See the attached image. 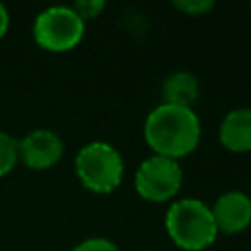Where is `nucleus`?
<instances>
[{
  "mask_svg": "<svg viewBox=\"0 0 251 251\" xmlns=\"http://www.w3.org/2000/svg\"><path fill=\"white\" fill-rule=\"evenodd\" d=\"M165 231L182 251H204L220 235L210 206L198 198L175 200L165 212Z\"/></svg>",
  "mask_w": 251,
  "mask_h": 251,
  "instance_id": "2",
  "label": "nucleus"
},
{
  "mask_svg": "<svg viewBox=\"0 0 251 251\" xmlns=\"http://www.w3.org/2000/svg\"><path fill=\"white\" fill-rule=\"evenodd\" d=\"M8 31H10V12H8V8L0 2V39L6 37Z\"/></svg>",
  "mask_w": 251,
  "mask_h": 251,
  "instance_id": "14",
  "label": "nucleus"
},
{
  "mask_svg": "<svg viewBox=\"0 0 251 251\" xmlns=\"http://www.w3.org/2000/svg\"><path fill=\"white\" fill-rule=\"evenodd\" d=\"M182 186V167L178 161L151 155L133 173V188L145 202L161 204L173 200Z\"/></svg>",
  "mask_w": 251,
  "mask_h": 251,
  "instance_id": "5",
  "label": "nucleus"
},
{
  "mask_svg": "<svg viewBox=\"0 0 251 251\" xmlns=\"http://www.w3.org/2000/svg\"><path fill=\"white\" fill-rule=\"evenodd\" d=\"M71 251H120V247L102 235H94V237H86L80 243H76Z\"/></svg>",
  "mask_w": 251,
  "mask_h": 251,
  "instance_id": "13",
  "label": "nucleus"
},
{
  "mask_svg": "<svg viewBox=\"0 0 251 251\" xmlns=\"http://www.w3.org/2000/svg\"><path fill=\"white\" fill-rule=\"evenodd\" d=\"M141 251H153V249H141Z\"/></svg>",
  "mask_w": 251,
  "mask_h": 251,
  "instance_id": "15",
  "label": "nucleus"
},
{
  "mask_svg": "<svg viewBox=\"0 0 251 251\" xmlns=\"http://www.w3.org/2000/svg\"><path fill=\"white\" fill-rule=\"evenodd\" d=\"M78 182L94 194H110L124 180V159L108 141L94 139L82 145L75 157Z\"/></svg>",
  "mask_w": 251,
  "mask_h": 251,
  "instance_id": "3",
  "label": "nucleus"
},
{
  "mask_svg": "<svg viewBox=\"0 0 251 251\" xmlns=\"http://www.w3.org/2000/svg\"><path fill=\"white\" fill-rule=\"evenodd\" d=\"M175 10H178L184 16L190 18H198V16H206L216 8L214 0H175L171 4Z\"/></svg>",
  "mask_w": 251,
  "mask_h": 251,
  "instance_id": "11",
  "label": "nucleus"
},
{
  "mask_svg": "<svg viewBox=\"0 0 251 251\" xmlns=\"http://www.w3.org/2000/svg\"><path fill=\"white\" fill-rule=\"evenodd\" d=\"M86 31V24L71 6H49L41 10L31 25L33 41L49 53H67L75 49Z\"/></svg>",
  "mask_w": 251,
  "mask_h": 251,
  "instance_id": "4",
  "label": "nucleus"
},
{
  "mask_svg": "<svg viewBox=\"0 0 251 251\" xmlns=\"http://www.w3.org/2000/svg\"><path fill=\"white\" fill-rule=\"evenodd\" d=\"M218 141L229 153H251V108L229 110L220 122Z\"/></svg>",
  "mask_w": 251,
  "mask_h": 251,
  "instance_id": "8",
  "label": "nucleus"
},
{
  "mask_svg": "<svg viewBox=\"0 0 251 251\" xmlns=\"http://www.w3.org/2000/svg\"><path fill=\"white\" fill-rule=\"evenodd\" d=\"M202 126L192 108L171 104L155 106L143 122V139L153 155L180 161L200 143Z\"/></svg>",
  "mask_w": 251,
  "mask_h": 251,
  "instance_id": "1",
  "label": "nucleus"
},
{
  "mask_svg": "<svg viewBox=\"0 0 251 251\" xmlns=\"http://www.w3.org/2000/svg\"><path fill=\"white\" fill-rule=\"evenodd\" d=\"M65 155V143L53 129H31L18 139V163L31 171H47Z\"/></svg>",
  "mask_w": 251,
  "mask_h": 251,
  "instance_id": "6",
  "label": "nucleus"
},
{
  "mask_svg": "<svg viewBox=\"0 0 251 251\" xmlns=\"http://www.w3.org/2000/svg\"><path fill=\"white\" fill-rule=\"evenodd\" d=\"M75 10V14L86 24L88 20H96L104 10H106V2L104 0H78L71 6Z\"/></svg>",
  "mask_w": 251,
  "mask_h": 251,
  "instance_id": "12",
  "label": "nucleus"
},
{
  "mask_svg": "<svg viewBox=\"0 0 251 251\" xmlns=\"http://www.w3.org/2000/svg\"><path fill=\"white\" fill-rule=\"evenodd\" d=\"M200 94V82L190 71H175L171 73L161 86V104L192 108Z\"/></svg>",
  "mask_w": 251,
  "mask_h": 251,
  "instance_id": "9",
  "label": "nucleus"
},
{
  "mask_svg": "<svg viewBox=\"0 0 251 251\" xmlns=\"http://www.w3.org/2000/svg\"><path fill=\"white\" fill-rule=\"evenodd\" d=\"M18 165V139L0 129V178L10 175Z\"/></svg>",
  "mask_w": 251,
  "mask_h": 251,
  "instance_id": "10",
  "label": "nucleus"
},
{
  "mask_svg": "<svg viewBox=\"0 0 251 251\" xmlns=\"http://www.w3.org/2000/svg\"><path fill=\"white\" fill-rule=\"evenodd\" d=\"M218 233L237 235L251 226V196L243 190H227L210 206Z\"/></svg>",
  "mask_w": 251,
  "mask_h": 251,
  "instance_id": "7",
  "label": "nucleus"
},
{
  "mask_svg": "<svg viewBox=\"0 0 251 251\" xmlns=\"http://www.w3.org/2000/svg\"><path fill=\"white\" fill-rule=\"evenodd\" d=\"M249 10H251V4H249Z\"/></svg>",
  "mask_w": 251,
  "mask_h": 251,
  "instance_id": "16",
  "label": "nucleus"
}]
</instances>
